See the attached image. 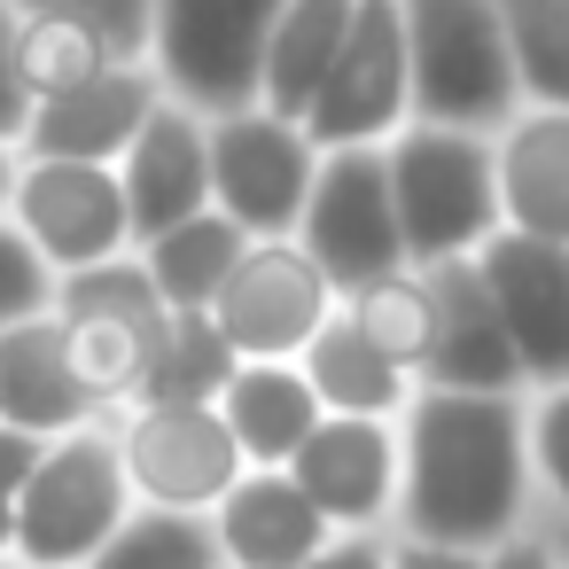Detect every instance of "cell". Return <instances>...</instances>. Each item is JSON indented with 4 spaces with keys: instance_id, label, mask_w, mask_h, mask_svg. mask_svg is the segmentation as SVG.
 <instances>
[{
    "instance_id": "6da1fadb",
    "label": "cell",
    "mask_w": 569,
    "mask_h": 569,
    "mask_svg": "<svg viewBox=\"0 0 569 569\" xmlns=\"http://www.w3.org/2000/svg\"><path fill=\"white\" fill-rule=\"evenodd\" d=\"M406 437V483H398V522L406 538L429 546H468L491 553L499 538L530 530L538 476H530V390H413L398 413Z\"/></svg>"
},
{
    "instance_id": "7a4b0ae2",
    "label": "cell",
    "mask_w": 569,
    "mask_h": 569,
    "mask_svg": "<svg viewBox=\"0 0 569 569\" xmlns=\"http://www.w3.org/2000/svg\"><path fill=\"white\" fill-rule=\"evenodd\" d=\"M382 149H390V196H398L406 266L476 258L499 234V157H491V133L406 118Z\"/></svg>"
},
{
    "instance_id": "3957f363",
    "label": "cell",
    "mask_w": 569,
    "mask_h": 569,
    "mask_svg": "<svg viewBox=\"0 0 569 569\" xmlns=\"http://www.w3.org/2000/svg\"><path fill=\"white\" fill-rule=\"evenodd\" d=\"M133 515V483L118 460V429L110 413L87 429H63L40 445V468L17 491V569H94V553L118 538V522Z\"/></svg>"
},
{
    "instance_id": "277c9868",
    "label": "cell",
    "mask_w": 569,
    "mask_h": 569,
    "mask_svg": "<svg viewBox=\"0 0 569 569\" xmlns=\"http://www.w3.org/2000/svg\"><path fill=\"white\" fill-rule=\"evenodd\" d=\"M398 17H406V71L421 126L499 133L522 110L499 0H398Z\"/></svg>"
},
{
    "instance_id": "5b68a950",
    "label": "cell",
    "mask_w": 569,
    "mask_h": 569,
    "mask_svg": "<svg viewBox=\"0 0 569 569\" xmlns=\"http://www.w3.org/2000/svg\"><path fill=\"white\" fill-rule=\"evenodd\" d=\"M56 320H63L71 367H79V382L94 390L102 413H126V406L149 398L157 351L172 336V305L157 297L141 250H118L102 266L56 273Z\"/></svg>"
},
{
    "instance_id": "8992f818",
    "label": "cell",
    "mask_w": 569,
    "mask_h": 569,
    "mask_svg": "<svg viewBox=\"0 0 569 569\" xmlns=\"http://www.w3.org/2000/svg\"><path fill=\"white\" fill-rule=\"evenodd\" d=\"M110 429H118V460H126V483L141 507L211 515L234 491V476L250 468L219 398H149V406L110 413Z\"/></svg>"
},
{
    "instance_id": "52a82bcc",
    "label": "cell",
    "mask_w": 569,
    "mask_h": 569,
    "mask_svg": "<svg viewBox=\"0 0 569 569\" xmlns=\"http://www.w3.org/2000/svg\"><path fill=\"white\" fill-rule=\"evenodd\" d=\"M281 17V0H157V79L172 102L227 118L258 102L266 71V32Z\"/></svg>"
},
{
    "instance_id": "ba28073f",
    "label": "cell",
    "mask_w": 569,
    "mask_h": 569,
    "mask_svg": "<svg viewBox=\"0 0 569 569\" xmlns=\"http://www.w3.org/2000/svg\"><path fill=\"white\" fill-rule=\"evenodd\" d=\"M297 242L320 258V273L351 297L359 281H382L406 266V234H398V196H390V149L359 141V149H320Z\"/></svg>"
},
{
    "instance_id": "9c48e42d",
    "label": "cell",
    "mask_w": 569,
    "mask_h": 569,
    "mask_svg": "<svg viewBox=\"0 0 569 569\" xmlns=\"http://www.w3.org/2000/svg\"><path fill=\"white\" fill-rule=\"evenodd\" d=\"M312 172H320V149H312V133L297 118H281L266 102L211 118V203L250 242L297 234L305 196H312Z\"/></svg>"
},
{
    "instance_id": "30bf717a",
    "label": "cell",
    "mask_w": 569,
    "mask_h": 569,
    "mask_svg": "<svg viewBox=\"0 0 569 569\" xmlns=\"http://www.w3.org/2000/svg\"><path fill=\"white\" fill-rule=\"evenodd\" d=\"M9 219L32 234V250H40L56 273H79V266H102V258L133 250V211H126L118 164H87V157H17Z\"/></svg>"
},
{
    "instance_id": "8fae6325",
    "label": "cell",
    "mask_w": 569,
    "mask_h": 569,
    "mask_svg": "<svg viewBox=\"0 0 569 569\" xmlns=\"http://www.w3.org/2000/svg\"><path fill=\"white\" fill-rule=\"evenodd\" d=\"M413 118V71H406V17L398 0H359V17L343 32V56L328 63L312 110L297 118L312 149H359L390 141Z\"/></svg>"
},
{
    "instance_id": "7c38bea8",
    "label": "cell",
    "mask_w": 569,
    "mask_h": 569,
    "mask_svg": "<svg viewBox=\"0 0 569 569\" xmlns=\"http://www.w3.org/2000/svg\"><path fill=\"white\" fill-rule=\"evenodd\" d=\"M336 305H343V289L320 273V258L297 234H273V242L242 250V266L211 297V320L227 328V343L242 359H305V343L320 336V320Z\"/></svg>"
},
{
    "instance_id": "4fadbf2b",
    "label": "cell",
    "mask_w": 569,
    "mask_h": 569,
    "mask_svg": "<svg viewBox=\"0 0 569 569\" xmlns=\"http://www.w3.org/2000/svg\"><path fill=\"white\" fill-rule=\"evenodd\" d=\"M289 476L336 530H390L406 483V437L382 413H320L312 437L289 452Z\"/></svg>"
},
{
    "instance_id": "5bb4252c",
    "label": "cell",
    "mask_w": 569,
    "mask_h": 569,
    "mask_svg": "<svg viewBox=\"0 0 569 569\" xmlns=\"http://www.w3.org/2000/svg\"><path fill=\"white\" fill-rule=\"evenodd\" d=\"M476 266L491 281V305L507 320V343L522 359V382L530 390L569 382V242H538V234L499 227L476 250Z\"/></svg>"
},
{
    "instance_id": "9a60e30c",
    "label": "cell",
    "mask_w": 569,
    "mask_h": 569,
    "mask_svg": "<svg viewBox=\"0 0 569 569\" xmlns=\"http://www.w3.org/2000/svg\"><path fill=\"white\" fill-rule=\"evenodd\" d=\"M429 281V305H437V336H429V359H421V382L429 390H530L522 382V359L507 343V320L491 305V281L476 258H437L421 266Z\"/></svg>"
},
{
    "instance_id": "2e32d148",
    "label": "cell",
    "mask_w": 569,
    "mask_h": 569,
    "mask_svg": "<svg viewBox=\"0 0 569 569\" xmlns=\"http://www.w3.org/2000/svg\"><path fill=\"white\" fill-rule=\"evenodd\" d=\"M126 180V211H133V250L196 211H211V118L188 102H157L149 126L133 133V149L118 157Z\"/></svg>"
},
{
    "instance_id": "e0dca14e",
    "label": "cell",
    "mask_w": 569,
    "mask_h": 569,
    "mask_svg": "<svg viewBox=\"0 0 569 569\" xmlns=\"http://www.w3.org/2000/svg\"><path fill=\"white\" fill-rule=\"evenodd\" d=\"M164 102L157 63H110L71 94L32 102V126L17 141V157H87V164H118L133 149V133L149 126V110Z\"/></svg>"
},
{
    "instance_id": "ac0fdd59",
    "label": "cell",
    "mask_w": 569,
    "mask_h": 569,
    "mask_svg": "<svg viewBox=\"0 0 569 569\" xmlns=\"http://www.w3.org/2000/svg\"><path fill=\"white\" fill-rule=\"evenodd\" d=\"M211 530H219L227 569H305L336 538V522L305 499L289 468H242L234 491L211 507Z\"/></svg>"
},
{
    "instance_id": "d6986e66",
    "label": "cell",
    "mask_w": 569,
    "mask_h": 569,
    "mask_svg": "<svg viewBox=\"0 0 569 569\" xmlns=\"http://www.w3.org/2000/svg\"><path fill=\"white\" fill-rule=\"evenodd\" d=\"M0 421L32 429V437H63V429L102 421L94 390L71 367V343H63V320L56 312L0 328Z\"/></svg>"
},
{
    "instance_id": "ffe728a7",
    "label": "cell",
    "mask_w": 569,
    "mask_h": 569,
    "mask_svg": "<svg viewBox=\"0 0 569 569\" xmlns=\"http://www.w3.org/2000/svg\"><path fill=\"white\" fill-rule=\"evenodd\" d=\"M499 157V227L569 242V110H515L491 141Z\"/></svg>"
},
{
    "instance_id": "44dd1931",
    "label": "cell",
    "mask_w": 569,
    "mask_h": 569,
    "mask_svg": "<svg viewBox=\"0 0 569 569\" xmlns=\"http://www.w3.org/2000/svg\"><path fill=\"white\" fill-rule=\"evenodd\" d=\"M305 382L320 390V406L328 413H382V421H398L406 406H413V390H421V375L413 367H398L343 305L320 320V336L305 343Z\"/></svg>"
},
{
    "instance_id": "7402d4cb",
    "label": "cell",
    "mask_w": 569,
    "mask_h": 569,
    "mask_svg": "<svg viewBox=\"0 0 569 569\" xmlns=\"http://www.w3.org/2000/svg\"><path fill=\"white\" fill-rule=\"evenodd\" d=\"M219 413H227L250 468H289V452L312 437V421L328 406H320V390L305 382L297 359H242L234 382L219 390Z\"/></svg>"
},
{
    "instance_id": "603a6c76",
    "label": "cell",
    "mask_w": 569,
    "mask_h": 569,
    "mask_svg": "<svg viewBox=\"0 0 569 569\" xmlns=\"http://www.w3.org/2000/svg\"><path fill=\"white\" fill-rule=\"evenodd\" d=\"M359 17V0H281V17L266 32V71H258V102L281 118H305L328 63L343 56V32Z\"/></svg>"
},
{
    "instance_id": "cb8c5ba5",
    "label": "cell",
    "mask_w": 569,
    "mask_h": 569,
    "mask_svg": "<svg viewBox=\"0 0 569 569\" xmlns=\"http://www.w3.org/2000/svg\"><path fill=\"white\" fill-rule=\"evenodd\" d=\"M242 250H250V234L211 203V211H196V219L149 234V242H141V266H149V281H157V297H164L172 312H211V297L227 289V273L242 266Z\"/></svg>"
},
{
    "instance_id": "d4e9b609",
    "label": "cell",
    "mask_w": 569,
    "mask_h": 569,
    "mask_svg": "<svg viewBox=\"0 0 569 569\" xmlns=\"http://www.w3.org/2000/svg\"><path fill=\"white\" fill-rule=\"evenodd\" d=\"M94 569H227L219 553V530L211 515H188V507H141L118 522V538L94 553Z\"/></svg>"
},
{
    "instance_id": "484cf974",
    "label": "cell",
    "mask_w": 569,
    "mask_h": 569,
    "mask_svg": "<svg viewBox=\"0 0 569 569\" xmlns=\"http://www.w3.org/2000/svg\"><path fill=\"white\" fill-rule=\"evenodd\" d=\"M17 17H24V9H17ZM110 63H118L110 40H102L94 24H79V17H24V24H17V71H24L32 102L71 94V87H87V79L110 71Z\"/></svg>"
},
{
    "instance_id": "4316f807",
    "label": "cell",
    "mask_w": 569,
    "mask_h": 569,
    "mask_svg": "<svg viewBox=\"0 0 569 569\" xmlns=\"http://www.w3.org/2000/svg\"><path fill=\"white\" fill-rule=\"evenodd\" d=\"M343 312L398 359V367H413L421 375V359H429V336H437V305H429V281H421V266H398V273H382V281H359L351 297H343Z\"/></svg>"
},
{
    "instance_id": "83f0119b",
    "label": "cell",
    "mask_w": 569,
    "mask_h": 569,
    "mask_svg": "<svg viewBox=\"0 0 569 569\" xmlns=\"http://www.w3.org/2000/svg\"><path fill=\"white\" fill-rule=\"evenodd\" d=\"M522 102L569 110V0H499Z\"/></svg>"
},
{
    "instance_id": "f1b7e54d",
    "label": "cell",
    "mask_w": 569,
    "mask_h": 569,
    "mask_svg": "<svg viewBox=\"0 0 569 569\" xmlns=\"http://www.w3.org/2000/svg\"><path fill=\"white\" fill-rule=\"evenodd\" d=\"M242 351L227 343V328L211 312H172V336L157 351V375H149V398H219L234 382ZM141 398V406H149Z\"/></svg>"
},
{
    "instance_id": "f546056e",
    "label": "cell",
    "mask_w": 569,
    "mask_h": 569,
    "mask_svg": "<svg viewBox=\"0 0 569 569\" xmlns=\"http://www.w3.org/2000/svg\"><path fill=\"white\" fill-rule=\"evenodd\" d=\"M56 312V266L32 250V234L0 211V328H17V320H40Z\"/></svg>"
},
{
    "instance_id": "4dcf8cb0",
    "label": "cell",
    "mask_w": 569,
    "mask_h": 569,
    "mask_svg": "<svg viewBox=\"0 0 569 569\" xmlns=\"http://www.w3.org/2000/svg\"><path fill=\"white\" fill-rule=\"evenodd\" d=\"M24 17H79L110 40L118 63H141L149 40H157V0H17Z\"/></svg>"
},
{
    "instance_id": "1f68e13d",
    "label": "cell",
    "mask_w": 569,
    "mask_h": 569,
    "mask_svg": "<svg viewBox=\"0 0 569 569\" xmlns=\"http://www.w3.org/2000/svg\"><path fill=\"white\" fill-rule=\"evenodd\" d=\"M530 476L553 515H569V382L530 390Z\"/></svg>"
},
{
    "instance_id": "d6a6232c",
    "label": "cell",
    "mask_w": 569,
    "mask_h": 569,
    "mask_svg": "<svg viewBox=\"0 0 569 569\" xmlns=\"http://www.w3.org/2000/svg\"><path fill=\"white\" fill-rule=\"evenodd\" d=\"M17 0H0V141H24V126H32V87H24V71H17Z\"/></svg>"
},
{
    "instance_id": "836d02e7",
    "label": "cell",
    "mask_w": 569,
    "mask_h": 569,
    "mask_svg": "<svg viewBox=\"0 0 569 569\" xmlns=\"http://www.w3.org/2000/svg\"><path fill=\"white\" fill-rule=\"evenodd\" d=\"M305 569H390V530H336Z\"/></svg>"
},
{
    "instance_id": "e575fe53",
    "label": "cell",
    "mask_w": 569,
    "mask_h": 569,
    "mask_svg": "<svg viewBox=\"0 0 569 569\" xmlns=\"http://www.w3.org/2000/svg\"><path fill=\"white\" fill-rule=\"evenodd\" d=\"M390 569H483V553H468V546H429V538L390 530Z\"/></svg>"
},
{
    "instance_id": "d590c367",
    "label": "cell",
    "mask_w": 569,
    "mask_h": 569,
    "mask_svg": "<svg viewBox=\"0 0 569 569\" xmlns=\"http://www.w3.org/2000/svg\"><path fill=\"white\" fill-rule=\"evenodd\" d=\"M40 445H48V437L0 421V499H9V507H17V491H24V476L40 468Z\"/></svg>"
},
{
    "instance_id": "8d00e7d4",
    "label": "cell",
    "mask_w": 569,
    "mask_h": 569,
    "mask_svg": "<svg viewBox=\"0 0 569 569\" xmlns=\"http://www.w3.org/2000/svg\"><path fill=\"white\" fill-rule=\"evenodd\" d=\"M483 569H561L553 530H515V538H499V546L483 553Z\"/></svg>"
},
{
    "instance_id": "74e56055",
    "label": "cell",
    "mask_w": 569,
    "mask_h": 569,
    "mask_svg": "<svg viewBox=\"0 0 569 569\" xmlns=\"http://www.w3.org/2000/svg\"><path fill=\"white\" fill-rule=\"evenodd\" d=\"M9 188H17V149L0 141V211H9Z\"/></svg>"
},
{
    "instance_id": "f35d334b",
    "label": "cell",
    "mask_w": 569,
    "mask_h": 569,
    "mask_svg": "<svg viewBox=\"0 0 569 569\" xmlns=\"http://www.w3.org/2000/svg\"><path fill=\"white\" fill-rule=\"evenodd\" d=\"M9 546H17V507L0 499V553H9Z\"/></svg>"
},
{
    "instance_id": "ab89813d",
    "label": "cell",
    "mask_w": 569,
    "mask_h": 569,
    "mask_svg": "<svg viewBox=\"0 0 569 569\" xmlns=\"http://www.w3.org/2000/svg\"><path fill=\"white\" fill-rule=\"evenodd\" d=\"M553 553H561V569H569V515H553Z\"/></svg>"
},
{
    "instance_id": "60d3db41",
    "label": "cell",
    "mask_w": 569,
    "mask_h": 569,
    "mask_svg": "<svg viewBox=\"0 0 569 569\" xmlns=\"http://www.w3.org/2000/svg\"><path fill=\"white\" fill-rule=\"evenodd\" d=\"M0 569H17V561H9V553H0Z\"/></svg>"
}]
</instances>
